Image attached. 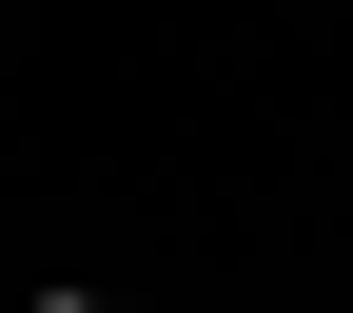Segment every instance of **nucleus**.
Returning a JSON list of instances; mask_svg holds the SVG:
<instances>
[{"mask_svg":"<svg viewBox=\"0 0 353 313\" xmlns=\"http://www.w3.org/2000/svg\"><path fill=\"white\" fill-rule=\"evenodd\" d=\"M20 313H118V294H79V274H59V294H20Z\"/></svg>","mask_w":353,"mask_h":313,"instance_id":"nucleus-1","label":"nucleus"}]
</instances>
